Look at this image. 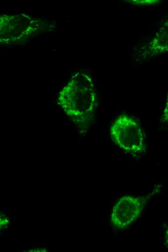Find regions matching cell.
<instances>
[{
  "label": "cell",
  "mask_w": 168,
  "mask_h": 252,
  "mask_svg": "<svg viewBox=\"0 0 168 252\" xmlns=\"http://www.w3.org/2000/svg\"><path fill=\"white\" fill-rule=\"evenodd\" d=\"M57 101L76 125L88 126L97 107L96 89L92 76L84 71L75 73L60 91Z\"/></svg>",
  "instance_id": "obj_1"
},
{
  "label": "cell",
  "mask_w": 168,
  "mask_h": 252,
  "mask_svg": "<svg viewBox=\"0 0 168 252\" xmlns=\"http://www.w3.org/2000/svg\"><path fill=\"white\" fill-rule=\"evenodd\" d=\"M9 222V218L2 214H0V232L8 225Z\"/></svg>",
  "instance_id": "obj_5"
},
{
  "label": "cell",
  "mask_w": 168,
  "mask_h": 252,
  "mask_svg": "<svg viewBox=\"0 0 168 252\" xmlns=\"http://www.w3.org/2000/svg\"><path fill=\"white\" fill-rule=\"evenodd\" d=\"M110 132L113 142L126 152L135 155L142 153L146 149L143 128L131 116L119 115L112 123Z\"/></svg>",
  "instance_id": "obj_3"
},
{
  "label": "cell",
  "mask_w": 168,
  "mask_h": 252,
  "mask_svg": "<svg viewBox=\"0 0 168 252\" xmlns=\"http://www.w3.org/2000/svg\"><path fill=\"white\" fill-rule=\"evenodd\" d=\"M151 197V195H126L120 198L113 206L111 224L120 230L129 226L140 215Z\"/></svg>",
  "instance_id": "obj_4"
},
{
  "label": "cell",
  "mask_w": 168,
  "mask_h": 252,
  "mask_svg": "<svg viewBox=\"0 0 168 252\" xmlns=\"http://www.w3.org/2000/svg\"><path fill=\"white\" fill-rule=\"evenodd\" d=\"M50 23L26 14L0 16V44L18 45L46 30Z\"/></svg>",
  "instance_id": "obj_2"
}]
</instances>
